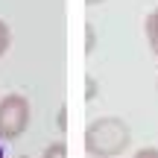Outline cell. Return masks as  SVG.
Listing matches in <instances>:
<instances>
[{"label":"cell","instance_id":"1","mask_svg":"<svg viewBox=\"0 0 158 158\" xmlns=\"http://www.w3.org/2000/svg\"><path fill=\"white\" fill-rule=\"evenodd\" d=\"M132 143V132L120 117H97L85 129V149L91 158H117Z\"/></svg>","mask_w":158,"mask_h":158},{"label":"cell","instance_id":"2","mask_svg":"<svg viewBox=\"0 0 158 158\" xmlns=\"http://www.w3.org/2000/svg\"><path fill=\"white\" fill-rule=\"evenodd\" d=\"M29 100L23 94H6L0 100V141H15L29 126Z\"/></svg>","mask_w":158,"mask_h":158},{"label":"cell","instance_id":"3","mask_svg":"<svg viewBox=\"0 0 158 158\" xmlns=\"http://www.w3.org/2000/svg\"><path fill=\"white\" fill-rule=\"evenodd\" d=\"M143 29H147V41H149V50L158 56V6L147 15V21H143Z\"/></svg>","mask_w":158,"mask_h":158},{"label":"cell","instance_id":"4","mask_svg":"<svg viewBox=\"0 0 158 158\" xmlns=\"http://www.w3.org/2000/svg\"><path fill=\"white\" fill-rule=\"evenodd\" d=\"M41 158H68V147H64V141L50 143V147L44 149V155H41Z\"/></svg>","mask_w":158,"mask_h":158},{"label":"cell","instance_id":"5","mask_svg":"<svg viewBox=\"0 0 158 158\" xmlns=\"http://www.w3.org/2000/svg\"><path fill=\"white\" fill-rule=\"evenodd\" d=\"M9 44H12V29H9V23L0 18V56L9 50Z\"/></svg>","mask_w":158,"mask_h":158},{"label":"cell","instance_id":"6","mask_svg":"<svg viewBox=\"0 0 158 158\" xmlns=\"http://www.w3.org/2000/svg\"><path fill=\"white\" fill-rule=\"evenodd\" d=\"M132 158H158V147H143V149H138Z\"/></svg>","mask_w":158,"mask_h":158},{"label":"cell","instance_id":"7","mask_svg":"<svg viewBox=\"0 0 158 158\" xmlns=\"http://www.w3.org/2000/svg\"><path fill=\"white\" fill-rule=\"evenodd\" d=\"M94 44H97V32H94V23H88V53H94Z\"/></svg>","mask_w":158,"mask_h":158},{"label":"cell","instance_id":"8","mask_svg":"<svg viewBox=\"0 0 158 158\" xmlns=\"http://www.w3.org/2000/svg\"><path fill=\"white\" fill-rule=\"evenodd\" d=\"M64 117H68V108H59V129H64V126H68V120H64Z\"/></svg>","mask_w":158,"mask_h":158},{"label":"cell","instance_id":"9","mask_svg":"<svg viewBox=\"0 0 158 158\" xmlns=\"http://www.w3.org/2000/svg\"><path fill=\"white\" fill-rule=\"evenodd\" d=\"M94 94H97V82L88 79V100H94Z\"/></svg>","mask_w":158,"mask_h":158},{"label":"cell","instance_id":"10","mask_svg":"<svg viewBox=\"0 0 158 158\" xmlns=\"http://www.w3.org/2000/svg\"><path fill=\"white\" fill-rule=\"evenodd\" d=\"M85 3H88V6H97V3H102V0H85Z\"/></svg>","mask_w":158,"mask_h":158},{"label":"cell","instance_id":"11","mask_svg":"<svg viewBox=\"0 0 158 158\" xmlns=\"http://www.w3.org/2000/svg\"><path fill=\"white\" fill-rule=\"evenodd\" d=\"M0 158H6V152H3V143H0Z\"/></svg>","mask_w":158,"mask_h":158},{"label":"cell","instance_id":"12","mask_svg":"<svg viewBox=\"0 0 158 158\" xmlns=\"http://www.w3.org/2000/svg\"><path fill=\"white\" fill-rule=\"evenodd\" d=\"M18 158H29V155H18Z\"/></svg>","mask_w":158,"mask_h":158}]
</instances>
